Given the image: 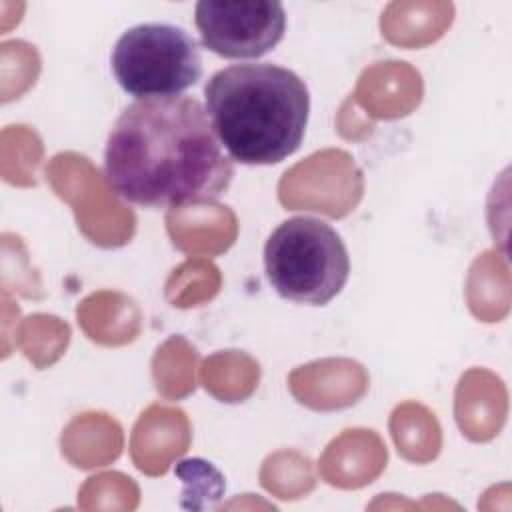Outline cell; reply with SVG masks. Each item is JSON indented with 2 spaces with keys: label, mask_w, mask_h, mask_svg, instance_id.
I'll return each mask as SVG.
<instances>
[{
  "label": "cell",
  "mask_w": 512,
  "mask_h": 512,
  "mask_svg": "<svg viewBox=\"0 0 512 512\" xmlns=\"http://www.w3.org/2000/svg\"><path fill=\"white\" fill-rule=\"evenodd\" d=\"M232 176V158L198 98L180 94L136 100L110 128L104 178L130 204H210L228 190Z\"/></svg>",
  "instance_id": "1"
},
{
  "label": "cell",
  "mask_w": 512,
  "mask_h": 512,
  "mask_svg": "<svg viewBox=\"0 0 512 512\" xmlns=\"http://www.w3.org/2000/svg\"><path fill=\"white\" fill-rule=\"evenodd\" d=\"M204 98L224 152L240 164H278L302 144L310 94L304 80L284 66L232 64L210 76Z\"/></svg>",
  "instance_id": "2"
},
{
  "label": "cell",
  "mask_w": 512,
  "mask_h": 512,
  "mask_svg": "<svg viewBox=\"0 0 512 512\" xmlns=\"http://www.w3.org/2000/svg\"><path fill=\"white\" fill-rule=\"evenodd\" d=\"M270 286L296 304L324 306L344 288L350 256L340 234L324 220L292 216L264 244Z\"/></svg>",
  "instance_id": "3"
},
{
  "label": "cell",
  "mask_w": 512,
  "mask_h": 512,
  "mask_svg": "<svg viewBox=\"0 0 512 512\" xmlns=\"http://www.w3.org/2000/svg\"><path fill=\"white\" fill-rule=\"evenodd\" d=\"M110 66L120 88L136 100L180 96L204 72L192 34L164 22L124 30L112 48Z\"/></svg>",
  "instance_id": "4"
},
{
  "label": "cell",
  "mask_w": 512,
  "mask_h": 512,
  "mask_svg": "<svg viewBox=\"0 0 512 512\" xmlns=\"http://www.w3.org/2000/svg\"><path fill=\"white\" fill-rule=\"evenodd\" d=\"M194 24L206 50L228 60H252L282 42L286 10L278 0H200Z\"/></svg>",
  "instance_id": "5"
},
{
  "label": "cell",
  "mask_w": 512,
  "mask_h": 512,
  "mask_svg": "<svg viewBox=\"0 0 512 512\" xmlns=\"http://www.w3.org/2000/svg\"><path fill=\"white\" fill-rule=\"evenodd\" d=\"M174 474L184 482L180 506L204 510L214 506L224 494V476L202 458H186L176 464Z\"/></svg>",
  "instance_id": "6"
}]
</instances>
